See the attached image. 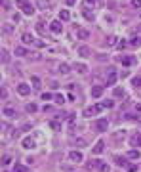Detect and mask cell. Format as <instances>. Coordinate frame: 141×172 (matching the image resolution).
<instances>
[{
  "label": "cell",
  "instance_id": "cell-1",
  "mask_svg": "<svg viewBox=\"0 0 141 172\" xmlns=\"http://www.w3.org/2000/svg\"><path fill=\"white\" fill-rule=\"evenodd\" d=\"M15 4L19 6V10H21L25 15H33L34 14V6H33V4H29L27 0H15Z\"/></svg>",
  "mask_w": 141,
  "mask_h": 172
},
{
  "label": "cell",
  "instance_id": "cell-2",
  "mask_svg": "<svg viewBox=\"0 0 141 172\" xmlns=\"http://www.w3.org/2000/svg\"><path fill=\"white\" fill-rule=\"evenodd\" d=\"M103 109H105V107H103L101 103H95V105H90V107H86V109H84V117H97V115L101 113Z\"/></svg>",
  "mask_w": 141,
  "mask_h": 172
},
{
  "label": "cell",
  "instance_id": "cell-3",
  "mask_svg": "<svg viewBox=\"0 0 141 172\" xmlns=\"http://www.w3.org/2000/svg\"><path fill=\"white\" fill-rule=\"evenodd\" d=\"M94 126H95V130H97V132H107L109 121H107V119H97V121L94 122Z\"/></svg>",
  "mask_w": 141,
  "mask_h": 172
},
{
  "label": "cell",
  "instance_id": "cell-4",
  "mask_svg": "<svg viewBox=\"0 0 141 172\" xmlns=\"http://www.w3.org/2000/svg\"><path fill=\"white\" fill-rule=\"evenodd\" d=\"M50 31L54 33V35H61V33H63L61 19H55V21H52V23H50Z\"/></svg>",
  "mask_w": 141,
  "mask_h": 172
},
{
  "label": "cell",
  "instance_id": "cell-5",
  "mask_svg": "<svg viewBox=\"0 0 141 172\" xmlns=\"http://www.w3.org/2000/svg\"><path fill=\"white\" fill-rule=\"evenodd\" d=\"M118 61H120L122 65H126V67H130V65H134L137 59H135L134 56H126V54H122V56H118Z\"/></svg>",
  "mask_w": 141,
  "mask_h": 172
},
{
  "label": "cell",
  "instance_id": "cell-6",
  "mask_svg": "<svg viewBox=\"0 0 141 172\" xmlns=\"http://www.w3.org/2000/svg\"><path fill=\"white\" fill-rule=\"evenodd\" d=\"M103 151H105V142L97 140V142L94 143V147H92V153H94V155H101Z\"/></svg>",
  "mask_w": 141,
  "mask_h": 172
},
{
  "label": "cell",
  "instance_id": "cell-7",
  "mask_svg": "<svg viewBox=\"0 0 141 172\" xmlns=\"http://www.w3.org/2000/svg\"><path fill=\"white\" fill-rule=\"evenodd\" d=\"M21 42L25 44V46H33V44H36V40H34V36L31 35V33H23V35H21Z\"/></svg>",
  "mask_w": 141,
  "mask_h": 172
},
{
  "label": "cell",
  "instance_id": "cell-8",
  "mask_svg": "<svg viewBox=\"0 0 141 172\" xmlns=\"http://www.w3.org/2000/svg\"><path fill=\"white\" fill-rule=\"evenodd\" d=\"M17 94H19V96H29V94H31V86L27 82H19L17 84Z\"/></svg>",
  "mask_w": 141,
  "mask_h": 172
},
{
  "label": "cell",
  "instance_id": "cell-9",
  "mask_svg": "<svg viewBox=\"0 0 141 172\" xmlns=\"http://www.w3.org/2000/svg\"><path fill=\"white\" fill-rule=\"evenodd\" d=\"M36 6L40 8V10H52V8H54V2H52V0H36Z\"/></svg>",
  "mask_w": 141,
  "mask_h": 172
},
{
  "label": "cell",
  "instance_id": "cell-10",
  "mask_svg": "<svg viewBox=\"0 0 141 172\" xmlns=\"http://www.w3.org/2000/svg\"><path fill=\"white\" fill-rule=\"evenodd\" d=\"M118 80V75L115 73V69H109V73H107V86H112Z\"/></svg>",
  "mask_w": 141,
  "mask_h": 172
},
{
  "label": "cell",
  "instance_id": "cell-11",
  "mask_svg": "<svg viewBox=\"0 0 141 172\" xmlns=\"http://www.w3.org/2000/svg\"><path fill=\"white\" fill-rule=\"evenodd\" d=\"M82 159H84V155L80 151H71L69 153V161H72V163H82Z\"/></svg>",
  "mask_w": 141,
  "mask_h": 172
},
{
  "label": "cell",
  "instance_id": "cell-12",
  "mask_svg": "<svg viewBox=\"0 0 141 172\" xmlns=\"http://www.w3.org/2000/svg\"><path fill=\"white\" fill-rule=\"evenodd\" d=\"M76 38L78 40H88L90 38V31H88V29H76Z\"/></svg>",
  "mask_w": 141,
  "mask_h": 172
},
{
  "label": "cell",
  "instance_id": "cell-13",
  "mask_svg": "<svg viewBox=\"0 0 141 172\" xmlns=\"http://www.w3.org/2000/svg\"><path fill=\"white\" fill-rule=\"evenodd\" d=\"M21 145L25 147V149H33V147H36V142L29 136V138H23V140H21Z\"/></svg>",
  "mask_w": 141,
  "mask_h": 172
},
{
  "label": "cell",
  "instance_id": "cell-14",
  "mask_svg": "<svg viewBox=\"0 0 141 172\" xmlns=\"http://www.w3.org/2000/svg\"><path fill=\"white\" fill-rule=\"evenodd\" d=\"M105 92V86H92V98H101Z\"/></svg>",
  "mask_w": 141,
  "mask_h": 172
},
{
  "label": "cell",
  "instance_id": "cell-15",
  "mask_svg": "<svg viewBox=\"0 0 141 172\" xmlns=\"http://www.w3.org/2000/svg\"><path fill=\"white\" fill-rule=\"evenodd\" d=\"M72 69H74L78 75H84V73H88V65H86V63H74V65H72Z\"/></svg>",
  "mask_w": 141,
  "mask_h": 172
},
{
  "label": "cell",
  "instance_id": "cell-16",
  "mask_svg": "<svg viewBox=\"0 0 141 172\" xmlns=\"http://www.w3.org/2000/svg\"><path fill=\"white\" fill-rule=\"evenodd\" d=\"M130 143H132V147H141V134H134L130 138Z\"/></svg>",
  "mask_w": 141,
  "mask_h": 172
},
{
  "label": "cell",
  "instance_id": "cell-17",
  "mask_svg": "<svg viewBox=\"0 0 141 172\" xmlns=\"http://www.w3.org/2000/svg\"><path fill=\"white\" fill-rule=\"evenodd\" d=\"M78 56H82V57H92V50L88 46H80L78 48Z\"/></svg>",
  "mask_w": 141,
  "mask_h": 172
},
{
  "label": "cell",
  "instance_id": "cell-18",
  "mask_svg": "<svg viewBox=\"0 0 141 172\" xmlns=\"http://www.w3.org/2000/svg\"><path fill=\"white\" fill-rule=\"evenodd\" d=\"M2 115H4L6 119H14V117H15V109H11V107H4V109H2Z\"/></svg>",
  "mask_w": 141,
  "mask_h": 172
},
{
  "label": "cell",
  "instance_id": "cell-19",
  "mask_svg": "<svg viewBox=\"0 0 141 172\" xmlns=\"http://www.w3.org/2000/svg\"><path fill=\"white\" fill-rule=\"evenodd\" d=\"M59 19H61V21H69V19H71V12L69 10H61V12H59Z\"/></svg>",
  "mask_w": 141,
  "mask_h": 172
},
{
  "label": "cell",
  "instance_id": "cell-20",
  "mask_svg": "<svg viewBox=\"0 0 141 172\" xmlns=\"http://www.w3.org/2000/svg\"><path fill=\"white\" fill-rule=\"evenodd\" d=\"M15 56H19V57H25V56H29V52H27V48L17 46V48H15Z\"/></svg>",
  "mask_w": 141,
  "mask_h": 172
},
{
  "label": "cell",
  "instance_id": "cell-21",
  "mask_svg": "<svg viewBox=\"0 0 141 172\" xmlns=\"http://www.w3.org/2000/svg\"><path fill=\"white\" fill-rule=\"evenodd\" d=\"M31 84H33L34 90H40V88H42V86H40V79H38V77H31Z\"/></svg>",
  "mask_w": 141,
  "mask_h": 172
},
{
  "label": "cell",
  "instance_id": "cell-22",
  "mask_svg": "<svg viewBox=\"0 0 141 172\" xmlns=\"http://www.w3.org/2000/svg\"><path fill=\"white\" fill-rule=\"evenodd\" d=\"M57 69H59V73H61V75H69V73H71V71H69V65H67V63H59Z\"/></svg>",
  "mask_w": 141,
  "mask_h": 172
},
{
  "label": "cell",
  "instance_id": "cell-23",
  "mask_svg": "<svg viewBox=\"0 0 141 172\" xmlns=\"http://www.w3.org/2000/svg\"><path fill=\"white\" fill-rule=\"evenodd\" d=\"M88 166H90V168H99V166H101V161H97V159H90Z\"/></svg>",
  "mask_w": 141,
  "mask_h": 172
},
{
  "label": "cell",
  "instance_id": "cell-24",
  "mask_svg": "<svg viewBox=\"0 0 141 172\" xmlns=\"http://www.w3.org/2000/svg\"><path fill=\"white\" fill-rule=\"evenodd\" d=\"M141 157V153L137 149H132V151H128V159H139Z\"/></svg>",
  "mask_w": 141,
  "mask_h": 172
},
{
  "label": "cell",
  "instance_id": "cell-25",
  "mask_svg": "<svg viewBox=\"0 0 141 172\" xmlns=\"http://www.w3.org/2000/svg\"><path fill=\"white\" fill-rule=\"evenodd\" d=\"M0 52H2V63H8V61H10V54H8V50H6V48H2Z\"/></svg>",
  "mask_w": 141,
  "mask_h": 172
},
{
  "label": "cell",
  "instance_id": "cell-26",
  "mask_svg": "<svg viewBox=\"0 0 141 172\" xmlns=\"http://www.w3.org/2000/svg\"><path fill=\"white\" fill-rule=\"evenodd\" d=\"M99 4V0H84V8H88V6H92V8H95Z\"/></svg>",
  "mask_w": 141,
  "mask_h": 172
},
{
  "label": "cell",
  "instance_id": "cell-27",
  "mask_svg": "<svg viewBox=\"0 0 141 172\" xmlns=\"http://www.w3.org/2000/svg\"><path fill=\"white\" fill-rule=\"evenodd\" d=\"M115 163H116L118 166H126V159H124V157H118V155L115 157Z\"/></svg>",
  "mask_w": 141,
  "mask_h": 172
},
{
  "label": "cell",
  "instance_id": "cell-28",
  "mask_svg": "<svg viewBox=\"0 0 141 172\" xmlns=\"http://www.w3.org/2000/svg\"><path fill=\"white\" fill-rule=\"evenodd\" d=\"M130 44H132V46H141V36H134V38H132L130 40Z\"/></svg>",
  "mask_w": 141,
  "mask_h": 172
},
{
  "label": "cell",
  "instance_id": "cell-29",
  "mask_svg": "<svg viewBox=\"0 0 141 172\" xmlns=\"http://www.w3.org/2000/svg\"><path fill=\"white\" fill-rule=\"evenodd\" d=\"M132 86H134V88H139L141 86V77H134V79H132Z\"/></svg>",
  "mask_w": 141,
  "mask_h": 172
},
{
  "label": "cell",
  "instance_id": "cell-30",
  "mask_svg": "<svg viewBox=\"0 0 141 172\" xmlns=\"http://www.w3.org/2000/svg\"><path fill=\"white\" fill-rule=\"evenodd\" d=\"M116 40H118L116 36H109V38H107V46H116V44H118Z\"/></svg>",
  "mask_w": 141,
  "mask_h": 172
},
{
  "label": "cell",
  "instance_id": "cell-31",
  "mask_svg": "<svg viewBox=\"0 0 141 172\" xmlns=\"http://www.w3.org/2000/svg\"><path fill=\"white\" fill-rule=\"evenodd\" d=\"M115 96H116V98H124V96H126L124 88H115Z\"/></svg>",
  "mask_w": 141,
  "mask_h": 172
},
{
  "label": "cell",
  "instance_id": "cell-32",
  "mask_svg": "<svg viewBox=\"0 0 141 172\" xmlns=\"http://www.w3.org/2000/svg\"><path fill=\"white\" fill-rule=\"evenodd\" d=\"M27 113H34L36 111V109H38V107H36V103H27Z\"/></svg>",
  "mask_w": 141,
  "mask_h": 172
},
{
  "label": "cell",
  "instance_id": "cell-33",
  "mask_svg": "<svg viewBox=\"0 0 141 172\" xmlns=\"http://www.w3.org/2000/svg\"><path fill=\"white\" fill-rule=\"evenodd\" d=\"M11 172H27V168H25L23 165H15V166H14V170H11Z\"/></svg>",
  "mask_w": 141,
  "mask_h": 172
},
{
  "label": "cell",
  "instance_id": "cell-34",
  "mask_svg": "<svg viewBox=\"0 0 141 172\" xmlns=\"http://www.w3.org/2000/svg\"><path fill=\"white\" fill-rule=\"evenodd\" d=\"M84 17L90 19V21H94V14H90V12H88V8H84Z\"/></svg>",
  "mask_w": 141,
  "mask_h": 172
},
{
  "label": "cell",
  "instance_id": "cell-35",
  "mask_svg": "<svg viewBox=\"0 0 141 172\" xmlns=\"http://www.w3.org/2000/svg\"><path fill=\"white\" fill-rule=\"evenodd\" d=\"M111 170V166L107 165V163H101V166H99V172H109Z\"/></svg>",
  "mask_w": 141,
  "mask_h": 172
},
{
  "label": "cell",
  "instance_id": "cell-36",
  "mask_svg": "<svg viewBox=\"0 0 141 172\" xmlns=\"http://www.w3.org/2000/svg\"><path fill=\"white\" fill-rule=\"evenodd\" d=\"M72 142H74L76 145H86V140H82V138H74Z\"/></svg>",
  "mask_w": 141,
  "mask_h": 172
},
{
  "label": "cell",
  "instance_id": "cell-37",
  "mask_svg": "<svg viewBox=\"0 0 141 172\" xmlns=\"http://www.w3.org/2000/svg\"><path fill=\"white\" fill-rule=\"evenodd\" d=\"M132 6H134L135 10H141V0H132Z\"/></svg>",
  "mask_w": 141,
  "mask_h": 172
},
{
  "label": "cell",
  "instance_id": "cell-38",
  "mask_svg": "<svg viewBox=\"0 0 141 172\" xmlns=\"http://www.w3.org/2000/svg\"><path fill=\"white\" fill-rule=\"evenodd\" d=\"M101 105H103V107H105V109H111V107H112V105H115V103H112L111 100H107V101H103Z\"/></svg>",
  "mask_w": 141,
  "mask_h": 172
},
{
  "label": "cell",
  "instance_id": "cell-39",
  "mask_svg": "<svg viewBox=\"0 0 141 172\" xmlns=\"http://www.w3.org/2000/svg\"><path fill=\"white\" fill-rule=\"evenodd\" d=\"M10 163H11V157H10V155H6V157L2 159V165L6 166V165H10Z\"/></svg>",
  "mask_w": 141,
  "mask_h": 172
},
{
  "label": "cell",
  "instance_id": "cell-40",
  "mask_svg": "<svg viewBox=\"0 0 141 172\" xmlns=\"http://www.w3.org/2000/svg\"><path fill=\"white\" fill-rule=\"evenodd\" d=\"M50 126H52L54 130H59V128H61V124H59V122H55V121H52V122H50Z\"/></svg>",
  "mask_w": 141,
  "mask_h": 172
},
{
  "label": "cell",
  "instance_id": "cell-41",
  "mask_svg": "<svg viewBox=\"0 0 141 172\" xmlns=\"http://www.w3.org/2000/svg\"><path fill=\"white\" fill-rule=\"evenodd\" d=\"M52 98H54V96H52V94H48V92H46V94H42V100H44V101H50Z\"/></svg>",
  "mask_w": 141,
  "mask_h": 172
},
{
  "label": "cell",
  "instance_id": "cell-42",
  "mask_svg": "<svg viewBox=\"0 0 141 172\" xmlns=\"http://www.w3.org/2000/svg\"><path fill=\"white\" fill-rule=\"evenodd\" d=\"M54 100H55V103H59V105L65 101V100H63V96H54Z\"/></svg>",
  "mask_w": 141,
  "mask_h": 172
},
{
  "label": "cell",
  "instance_id": "cell-43",
  "mask_svg": "<svg viewBox=\"0 0 141 172\" xmlns=\"http://www.w3.org/2000/svg\"><path fill=\"white\" fill-rule=\"evenodd\" d=\"M36 29H38V33H44V23L38 21V23H36Z\"/></svg>",
  "mask_w": 141,
  "mask_h": 172
},
{
  "label": "cell",
  "instance_id": "cell-44",
  "mask_svg": "<svg viewBox=\"0 0 141 172\" xmlns=\"http://www.w3.org/2000/svg\"><path fill=\"white\" fill-rule=\"evenodd\" d=\"M128 46V42H124V40H120L118 44H116V48H120V50H122V48H126Z\"/></svg>",
  "mask_w": 141,
  "mask_h": 172
},
{
  "label": "cell",
  "instance_id": "cell-45",
  "mask_svg": "<svg viewBox=\"0 0 141 172\" xmlns=\"http://www.w3.org/2000/svg\"><path fill=\"white\" fill-rule=\"evenodd\" d=\"M4 33L10 35V33H11V25H8V23H6V25H4Z\"/></svg>",
  "mask_w": 141,
  "mask_h": 172
},
{
  "label": "cell",
  "instance_id": "cell-46",
  "mask_svg": "<svg viewBox=\"0 0 141 172\" xmlns=\"http://www.w3.org/2000/svg\"><path fill=\"white\" fill-rule=\"evenodd\" d=\"M0 98H2V100H6V98H8V92H6V88H2V92H0Z\"/></svg>",
  "mask_w": 141,
  "mask_h": 172
},
{
  "label": "cell",
  "instance_id": "cell-47",
  "mask_svg": "<svg viewBox=\"0 0 141 172\" xmlns=\"http://www.w3.org/2000/svg\"><path fill=\"white\" fill-rule=\"evenodd\" d=\"M2 6H4V10H10V2L8 0H2Z\"/></svg>",
  "mask_w": 141,
  "mask_h": 172
},
{
  "label": "cell",
  "instance_id": "cell-48",
  "mask_svg": "<svg viewBox=\"0 0 141 172\" xmlns=\"http://www.w3.org/2000/svg\"><path fill=\"white\" fill-rule=\"evenodd\" d=\"M135 109H137V111L141 113V103H137V105H135Z\"/></svg>",
  "mask_w": 141,
  "mask_h": 172
},
{
  "label": "cell",
  "instance_id": "cell-49",
  "mask_svg": "<svg viewBox=\"0 0 141 172\" xmlns=\"http://www.w3.org/2000/svg\"><path fill=\"white\" fill-rule=\"evenodd\" d=\"M67 4H74V0H67Z\"/></svg>",
  "mask_w": 141,
  "mask_h": 172
},
{
  "label": "cell",
  "instance_id": "cell-50",
  "mask_svg": "<svg viewBox=\"0 0 141 172\" xmlns=\"http://www.w3.org/2000/svg\"><path fill=\"white\" fill-rule=\"evenodd\" d=\"M137 31H141V23H139V25H137Z\"/></svg>",
  "mask_w": 141,
  "mask_h": 172
}]
</instances>
